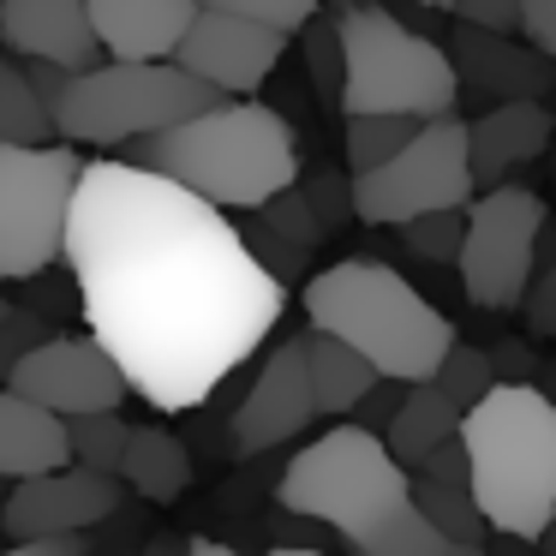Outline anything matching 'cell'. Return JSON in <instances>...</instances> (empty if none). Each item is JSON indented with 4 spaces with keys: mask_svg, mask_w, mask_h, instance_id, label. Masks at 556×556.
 I'll return each instance as SVG.
<instances>
[{
    "mask_svg": "<svg viewBox=\"0 0 556 556\" xmlns=\"http://www.w3.org/2000/svg\"><path fill=\"white\" fill-rule=\"evenodd\" d=\"M401 401H407V377H377V383L353 401L348 419H359L365 431H389V419L401 413Z\"/></svg>",
    "mask_w": 556,
    "mask_h": 556,
    "instance_id": "35",
    "label": "cell"
},
{
    "mask_svg": "<svg viewBox=\"0 0 556 556\" xmlns=\"http://www.w3.org/2000/svg\"><path fill=\"white\" fill-rule=\"evenodd\" d=\"M305 317L329 336L353 341L383 377H407V383L437 377L443 353L455 348L448 317L401 269L359 264V257L305 281Z\"/></svg>",
    "mask_w": 556,
    "mask_h": 556,
    "instance_id": "4",
    "label": "cell"
},
{
    "mask_svg": "<svg viewBox=\"0 0 556 556\" xmlns=\"http://www.w3.org/2000/svg\"><path fill=\"white\" fill-rule=\"evenodd\" d=\"M401 240H407V252H419L425 264H455L460 240H467V204L425 210V216L401 222Z\"/></svg>",
    "mask_w": 556,
    "mask_h": 556,
    "instance_id": "28",
    "label": "cell"
},
{
    "mask_svg": "<svg viewBox=\"0 0 556 556\" xmlns=\"http://www.w3.org/2000/svg\"><path fill=\"white\" fill-rule=\"evenodd\" d=\"M186 556H245V551H233V544H222V539H192Z\"/></svg>",
    "mask_w": 556,
    "mask_h": 556,
    "instance_id": "42",
    "label": "cell"
},
{
    "mask_svg": "<svg viewBox=\"0 0 556 556\" xmlns=\"http://www.w3.org/2000/svg\"><path fill=\"white\" fill-rule=\"evenodd\" d=\"M544 198L532 186H491L484 198L467 204V240H460V293L479 312H508L527 300V281L539 269V240H544Z\"/></svg>",
    "mask_w": 556,
    "mask_h": 556,
    "instance_id": "10",
    "label": "cell"
},
{
    "mask_svg": "<svg viewBox=\"0 0 556 556\" xmlns=\"http://www.w3.org/2000/svg\"><path fill=\"white\" fill-rule=\"evenodd\" d=\"M0 317H7V300H0Z\"/></svg>",
    "mask_w": 556,
    "mask_h": 556,
    "instance_id": "48",
    "label": "cell"
},
{
    "mask_svg": "<svg viewBox=\"0 0 556 556\" xmlns=\"http://www.w3.org/2000/svg\"><path fill=\"white\" fill-rule=\"evenodd\" d=\"M305 365H312V395H317V413H353V401L365 395V389L377 383V365L365 359L353 341H341V336H329V329H305Z\"/></svg>",
    "mask_w": 556,
    "mask_h": 556,
    "instance_id": "22",
    "label": "cell"
},
{
    "mask_svg": "<svg viewBox=\"0 0 556 556\" xmlns=\"http://www.w3.org/2000/svg\"><path fill=\"white\" fill-rule=\"evenodd\" d=\"M431 383L448 389V395H455V407L467 413L472 401H484V395L496 389V359H491L484 348H460V341H455V348L443 353V365H437Z\"/></svg>",
    "mask_w": 556,
    "mask_h": 556,
    "instance_id": "29",
    "label": "cell"
},
{
    "mask_svg": "<svg viewBox=\"0 0 556 556\" xmlns=\"http://www.w3.org/2000/svg\"><path fill=\"white\" fill-rule=\"evenodd\" d=\"M49 336H54V317H42L37 305H7V317H0V383H7L13 365Z\"/></svg>",
    "mask_w": 556,
    "mask_h": 556,
    "instance_id": "30",
    "label": "cell"
},
{
    "mask_svg": "<svg viewBox=\"0 0 556 556\" xmlns=\"http://www.w3.org/2000/svg\"><path fill=\"white\" fill-rule=\"evenodd\" d=\"M276 496L288 515H305L353 544L371 527H383L401 503H413V472L389 455L383 431H365L359 419H348L288 460Z\"/></svg>",
    "mask_w": 556,
    "mask_h": 556,
    "instance_id": "5",
    "label": "cell"
},
{
    "mask_svg": "<svg viewBox=\"0 0 556 556\" xmlns=\"http://www.w3.org/2000/svg\"><path fill=\"white\" fill-rule=\"evenodd\" d=\"M359 556H491L484 544H467V539H448L419 503H401L383 527H371L365 539H353Z\"/></svg>",
    "mask_w": 556,
    "mask_h": 556,
    "instance_id": "23",
    "label": "cell"
},
{
    "mask_svg": "<svg viewBox=\"0 0 556 556\" xmlns=\"http://www.w3.org/2000/svg\"><path fill=\"white\" fill-rule=\"evenodd\" d=\"M281 54H288V30L257 25L245 13H222V7H198V18L180 37L174 61L186 73H198L204 85H216L222 97H252L276 73Z\"/></svg>",
    "mask_w": 556,
    "mask_h": 556,
    "instance_id": "13",
    "label": "cell"
},
{
    "mask_svg": "<svg viewBox=\"0 0 556 556\" xmlns=\"http://www.w3.org/2000/svg\"><path fill=\"white\" fill-rule=\"evenodd\" d=\"M0 42L18 61H54L66 73L109 61L90 25V0H0Z\"/></svg>",
    "mask_w": 556,
    "mask_h": 556,
    "instance_id": "15",
    "label": "cell"
},
{
    "mask_svg": "<svg viewBox=\"0 0 556 556\" xmlns=\"http://www.w3.org/2000/svg\"><path fill=\"white\" fill-rule=\"evenodd\" d=\"M186 544H192V539H180V532H156L138 556H186Z\"/></svg>",
    "mask_w": 556,
    "mask_h": 556,
    "instance_id": "41",
    "label": "cell"
},
{
    "mask_svg": "<svg viewBox=\"0 0 556 556\" xmlns=\"http://www.w3.org/2000/svg\"><path fill=\"white\" fill-rule=\"evenodd\" d=\"M455 431H460L455 395H448V389H437L431 377H425V383H407V401H401V413L389 419L383 443H389V455H395L407 472H419L425 455H431L437 443H448Z\"/></svg>",
    "mask_w": 556,
    "mask_h": 556,
    "instance_id": "21",
    "label": "cell"
},
{
    "mask_svg": "<svg viewBox=\"0 0 556 556\" xmlns=\"http://www.w3.org/2000/svg\"><path fill=\"white\" fill-rule=\"evenodd\" d=\"M66 269L90 336L162 413L204 407L288 305V281L257 264L228 210L138 162H85Z\"/></svg>",
    "mask_w": 556,
    "mask_h": 556,
    "instance_id": "1",
    "label": "cell"
},
{
    "mask_svg": "<svg viewBox=\"0 0 556 556\" xmlns=\"http://www.w3.org/2000/svg\"><path fill=\"white\" fill-rule=\"evenodd\" d=\"M121 472H97V467H66L54 472H30V479H13L7 491V508H0V532L7 539H61V532H90L102 520L121 515L126 491Z\"/></svg>",
    "mask_w": 556,
    "mask_h": 556,
    "instance_id": "12",
    "label": "cell"
},
{
    "mask_svg": "<svg viewBox=\"0 0 556 556\" xmlns=\"http://www.w3.org/2000/svg\"><path fill=\"white\" fill-rule=\"evenodd\" d=\"M532 551H539V556H556V515H551V527H544L539 539H532Z\"/></svg>",
    "mask_w": 556,
    "mask_h": 556,
    "instance_id": "44",
    "label": "cell"
},
{
    "mask_svg": "<svg viewBox=\"0 0 556 556\" xmlns=\"http://www.w3.org/2000/svg\"><path fill=\"white\" fill-rule=\"evenodd\" d=\"M419 126H425L419 114H348V168L365 174L377 162H389Z\"/></svg>",
    "mask_w": 556,
    "mask_h": 556,
    "instance_id": "26",
    "label": "cell"
},
{
    "mask_svg": "<svg viewBox=\"0 0 556 556\" xmlns=\"http://www.w3.org/2000/svg\"><path fill=\"white\" fill-rule=\"evenodd\" d=\"M539 264H544V269H532L520 312H527L532 341H556V257H539Z\"/></svg>",
    "mask_w": 556,
    "mask_h": 556,
    "instance_id": "34",
    "label": "cell"
},
{
    "mask_svg": "<svg viewBox=\"0 0 556 556\" xmlns=\"http://www.w3.org/2000/svg\"><path fill=\"white\" fill-rule=\"evenodd\" d=\"M7 383H13L18 395L42 401V407L66 413V419H73V413H114L132 395V377L121 371V359H114L97 336H73V329H54L49 341H37V348L13 365Z\"/></svg>",
    "mask_w": 556,
    "mask_h": 556,
    "instance_id": "11",
    "label": "cell"
},
{
    "mask_svg": "<svg viewBox=\"0 0 556 556\" xmlns=\"http://www.w3.org/2000/svg\"><path fill=\"white\" fill-rule=\"evenodd\" d=\"M491 359H496V383H532V341H503Z\"/></svg>",
    "mask_w": 556,
    "mask_h": 556,
    "instance_id": "39",
    "label": "cell"
},
{
    "mask_svg": "<svg viewBox=\"0 0 556 556\" xmlns=\"http://www.w3.org/2000/svg\"><path fill=\"white\" fill-rule=\"evenodd\" d=\"M419 479H437V484H460V491H472V455H467V443H460V431L425 455Z\"/></svg>",
    "mask_w": 556,
    "mask_h": 556,
    "instance_id": "36",
    "label": "cell"
},
{
    "mask_svg": "<svg viewBox=\"0 0 556 556\" xmlns=\"http://www.w3.org/2000/svg\"><path fill=\"white\" fill-rule=\"evenodd\" d=\"M216 102L222 90L204 85L198 73H186L180 61H114L109 54V61L66 78L61 102H54V126L78 150L85 144L109 150V144L150 138L174 121H192Z\"/></svg>",
    "mask_w": 556,
    "mask_h": 556,
    "instance_id": "7",
    "label": "cell"
},
{
    "mask_svg": "<svg viewBox=\"0 0 556 556\" xmlns=\"http://www.w3.org/2000/svg\"><path fill=\"white\" fill-rule=\"evenodd\" d=\"M66 460H73L66 413L18 395L13 383H0V472L7 479H30V472H54Z\"/></svg>",
    "mask_w": 556,
    "mask_h": 556,
    "instance_id": "19",
    "label": "cell"
},
{
    "mask_svg": "<svg viewBox=\"0 0 556 556\" xmlns=\"http://www.w3.org/2000/svg\"><path fill=\"white\" fill-rule=\"evenodd\" d=\"M305 54H312L317 90L341 109V18H312L305 25Z\"/></svg>",
    "mask_w": 556,
    "mask_h": 556,
    "instance_id": "33",
    "label": "cell"
},
{
    "mask_svg": "<svg viewBox=\"0 0 556 556\" xmlns=\"http://www.w3.org/2000/svg\"><path fill=\"white\" fill-rule=\"evenodd\" d=\"M121 479L144 503H174L192 484V448L174 431H162V425H132L126 455H121Z\"/></svg>",
    "mask_w": 556,
    "mask_h": 556,
    "instance_id": "20",
    "label": "cell"
},
{
    "mask_svg": "<svg viewBox=\"0 0 556 556\" xmlns=\"http://www.w3.org/2000/svg\"><path fill=\"white\" fill-rule=\"evenodd\" d=\"M448 61H455L460 85L484 90V97H496V102H508V97H551V85H556V61L539 54L532 42L520 49L515 30L460 25L455 42H448Z\"/></svg>",
    "mask_w": 556,
    "mask_h": 556,
    "instance_id": "16",
    "label": "cell"
},
{
    "mask_svg": "<svg viewBox=\"0 0 556 556\" xmlns=\"http://www.w3.org/2000/svg\"><path fill=\"white\" fill-rule=\"evenodd\" d=\"M312 419H317L312 365H305V336H293L257 365L252 389L240 395V407H233V419H228V437H233L240 455H264V448H276V443H293Z\"/></svg>",
    "mask_w": 556,
    "mask_h": 556,
    "instance_id": "14",
    "label": "cell"
},
{
    "mask_svg": "<svg viewBox=\"0 0 556 556\" xmlns=\"http://www.w3.org/2000/svg\"><path fill=\"white\" fill-rule=\"evenodd\" d=\"M413 503H419L425 515L448 532V539H467V544L491 539V520H484L479 496L460 491V484H437V479H419V472H413Z\"/></svg>",
    "mask_w": 556,
    "mask_h": 556,
    "instance_id": "25",
    "label": "cell"
},
{
    "mask_svg": "<svg viewBox=\"0 0 556 556\" xmlns=\"http://www.w3.org/2000/svg\"><path fill=\"white\" fill-rule=\"evenodd\" d=\"M0 556H85V539L78 532H61V539H13V551Z\"/></svg>",
    "mask_w": 556,
    "mask_h": 556,
    "instance_id": "40",
    "label": "cell"
},
{
    "mask_svg": "<svg viewBox=\"0 0 556 556\" xmlns=\"http://www.w3.org/2000/svg\"><path fill=\"white\" fill-rule=\"evenodd\" d=\"M520 37L556 61V0H520Z\"/></svg>",
    "mask_w": 556,
    "mask_h": 556,
    "instance_id": "38",
    "label": "cell"
},
{
    "mask_svg": "<svg viewBox=\"0 0 556 556\" xmlns=\"http://www.w3.org/2000/svg\"><path fill=\"white\" fill-rule=\"evenodd\" d=\"M85 180L73 138L0 144V281H25L66 264V222Z\"/></svg>",
    "mask_w": 556,
    "mask_h": 556,
    "instance_id": "8",
    "label": "cell"
},
{
    "mask_svg": "<svg viewBox=\"0 0 556 556\" xmlns=\"http://www.w3.org/2000/svg\"><path fill=\"white\" fill-rule=\"evenodd\" d=\"M257 216H264L269 228L281 233V240H293V245H300V252H312V245H317V233H324V222H317L312 198H305V192H293V186H288V192H276V198H269V204L257 210Z\"/></svg>",
    "mask_w": 556,
    "mask_h": 556,
    "instance_id": "32",
    "label": "cell"
},
{
    "mask_svg": "<svg viewBox=\"0 0 556 556\" xmlns=\"http://www.w3.org/2000/svg\"><path fill=\"white\" fill-rule=\"evenodd\" d=\"M532 551V539H515V532H496V544H491V556H527Z\"/></svg>",
    "mask_w": 556,
    "mask_h": 556,
    "instance_id": "43",
    "label": "cell"
},
{
    "mask_svg": "<svg viewBox=\"0 0 556 556\" xmlns=\"http://www.w3.org/2000/svg\"><path fill=\"white\" fill-rule=\"evenodd\" d=\"M448 13L479 30H520V0H455Z\"/></svg>",
    "mask_w": 556,
    "mask_h": 556,
    "instance_id": "37",
    "label": "cell"
},
{
    "mask_svg": "<svg viewBox=\"0 0 556 556\" xmlns=\"http://www.w3.org/2000/svg\"><path fill=\"white\" fill-rule=\"evenodd\" d=\"M61 126L42 90L30 85L25 61H0V144H54Z\"/></svg>",
    "mask_w": 556,
    "mask_h": 556,
    "instance_id": "24",
    "label": "cell"
},
{
    "mask_svg": "<svg viewBox=\"0 0 556 556\" xmlns=\"http://www.w3.org/2000/svg\"><path fill=\"white\" fill-rule=\"evenodd\" d=\"M472 192H479V174H472L467 126L455 114H431L389 162L353 174V216L371 228H401L425 210L472 204Z\"/></svg>",
    "mask_w": 556,
    "mask_h": 556,
    "instance_id": "9",
    "label": "cell"
},
{
    "mask_svg": "<svg viewBox=\"0 0 556 556\" xmlns=\"http://www.w3.org/2000/svg\"><path fill=\"white\" fill-rule=\"evenodd\" d=\"M0 508H7V472H0Z\"/></svg>",
    "mask_w": 556,
    "mask_h": 556,
    "instance_id": "47",
    "label": "cell"
},
{
    "mask_svg": "<svg viewBox=\"0 0 556 556\" xmlns=\"http://www.w3.org/2000/svg\"><path fill=\"white\" fill-rule=\"evenodd\" d=\"M460 443L491 532L539 539L556 515V401L539 383H496L460 413Z\"/></svg>",
    "mask_w": 556,
    "mask_h": 556,
    "instance_id": "3",
    "label": "cell"
},
{
    "mask_svg": "<svg viewBox=\"0 0 556 556\" xmlns=\"http://www.w3.org/2000/svg\"><path fill=\"white\" fill-rule=\"evenodd\" d=\"M467 150H472L479 186H503L515 168L539 162L551 150V109H544V97H508L491 114H479L467 126Z\"/></svg>",
    "mask_w": 556,
    "mask_h": 556,
    "instance_id": "18",
    "label": "cell"
},
{
    "mask_svg": "<svg viewBox=\"0 0 556 556\" xmlns=\"http://www.w3.org/2000/svg\"><path fill=\"white\" fill-rule=\"evenodd\" d=\"M198 0H90V25L114 61H174Z\"/></svg>",
    "mask_w": 556,
    "mask_h": 556,
    "instance_id": "17",
    "label": "cell"
},
{
    "mask_svg": "<svg viewBox=\"0 0 556 556\" xmlns=\"http://www.w3.org/2000/svg\"><path fill=\"white\" fill-rule=\"evenodd\" d=\"M269 556H324V551H305V544H276Z\"/></svg>",
    "mask_w": 556,
    "mask_h": 556,
    "instance_id": "45",
    "label": "cell"
},
{
    "mask_svg": "<svg viewBox=\"0 0 556 556\" xmlns=\"http://www.w3.org/2000/svg\"><path fill=\"white\" fill-rule=\"evenodd\" d=\"M460 73L448 49L371 0L341 7V114H455Z\"/></svg>",
    "mask_w": 556,
    "mask_h": 556,
    "instance_id": "6",
    "label": "cell"
},
{
    "mask_svg": "<svg viewBox=\"0 0 556 556\" xmlns=\"http://www.w3.org/2000/svg\"><path fill=\"white\" fill-rule=\"evenodd\" d=\"M138 168L168 174V180L192 186L198 198L222 210H264L276 192L300 180V144L293 126L276 109L245 97H222L216 109L174 121L150 138H132Z\"/></svg>",
    "mask_w": 556,
    "mask_h": 556,
    "instance_id": "2",
    "label": "cell"
},
{
    "mask_svg": "<svg viewBox=\"0 0 556 556\" xmlns=\"http://www.w3.org/2000/svg\"><path fill=\"white\" fill-rule=\"evenodd\" d=\"M66 431H73V460H78V467L121 472L126 437H132V425L121 419V407H114V413H73Z\"/></svg>",
    "mask_w": 556,
    "mask_h": 556,
    "instance_id": "27",
    "label": "cell"
},
{
    "mask_svg": "<svg viewBox=\"0 0 556 556\" xmlns=\"http://www.w3.org/2000/svg\"><path fill=\"white\" fill-rule=\"evenodd\" d=\"M198 7H222V13H245L257 25H276L288 37H300L317 13H324V0H198Z\"/></svg>",
    "mask_w": 556,
    "mask_h": 556,
    "instance_id": "31",
    "label": "cell"
},
{
    "mask_svg": "<svg viewBox=\"0 0 556 556\" xmlns=\"http://www.w3.org/2000/svg\"><path fill=\"white\" fill-rule=\"evenodd\" d=\"M419 7H443V13H448V7H455V0H419Z\"/></svg>",
    "mask_w": 556,
    "mask_h": 556,
    "instance_id": "46",
    "label": "cell"
}]
</instances>
